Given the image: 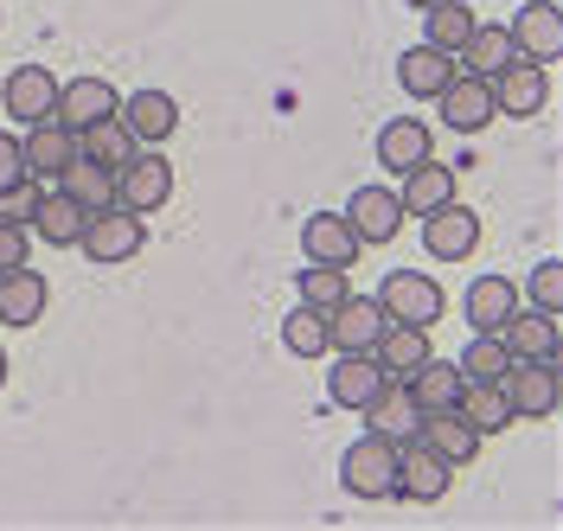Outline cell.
<instances>
[{"label":"cell","mask_w":563,"mask_h":531,"mask_svg":"<svg viewBox=\"0 0 563 531\" xmlns=\"http://www.w3.org/2000/svg\"><path fill=\"white\" fill-rule=\"evenodd\" d=\"M378 161H385V174H417L422 161H435V135H429V122L422 115H397L378 129Z\"/></svg>","instance_id":"2e32d148"},{"label":"cell","mask_w":563,"mask_h":531,"mask_svg":"<svg viewBox=\"0 0 563 531\" xmlns=\"http://www.w3.org/2000/svg\"><path fill=\"white\" fill-rule=\"evenodd\" d=\"M455 365H461V378H467V385H499V372L512 365V353H506V340H499V333H474V340H467V353H461Z\"/></svg>","instance_id":"e575fe53"},{"label":"cell","mask_w":563,"mask_h":531,"mask_svg":"<svg viewBox=\"0 0 563 531\" xmlns=\"http://www.w3.org/2000/svg\"><path fill=\"white\" fill-rule=\"evenodd\" d=\"M410 7H417V13H429V7H442V0H410Z\"/></svg>","instance_id":"b9f144b4"},{"label":"cell","mask_w":563,"mask_h":531,"mask_svg":"<svg viewBox=\"0 0 563 531\" xmlns=\"http://www.w3.org/2000/svg\"><path fill=\"white\" fill-rule=\"evenodd\" d=\"M282 346L295 358H327L333 353V327H327V314L320 308H295V314H282Z\"/></svg>","instance_id":"1f68e13d"},{"label":"cell","mask_w":563,"mask_h":531,"mask_svg":"<svg viewBox=\"0 0 563 531\" xmlns=\"http://www.w3.org/2000/svg\"><path fill=\"white\" fill-rule=\"evenodd\" d=\"M45 308H52V283H45L38 269L0 276V320H7V327H38Z\"/></svg>","instance_id":"603a6c76"},{"label":"cell","mask_w":563,"mask_h":531,"mask_svg":"<svg viewBox=\"0 0 563 531\" xmlns=\"http://www.w3.org/2000/svg\"><path fill=\"white\" fill-rule=\"evenodd\" d=\"M38 199H45V192H38L33 179H20V186H7V192H0V224H20V231H33V218H38Z\"/></svg>","instance_id":"74e56055"},{"label":"cell","mask_w":563,"mask_h":531,"mask_svg":"<svg viewBox=\"0 0 563 531\" xmlns=\"http://www.w3.org/2000/svg\"><path fill=\"white\" fill-rule=\"evenodd\" d=\"M340 487L352 499H390V487H397V442L365 429L346 455H340Z\"/></svg>","instance_id":"7a4b0ae2"},{"label":"cell","mask_w":563,"mask_h":531,"mask_svg":"<svg viewBox=\"0 0 563 531\" xmlns=\"http://www.w3.org/2000/svg\"><path fill=\"white\" fill-rule=\"evenodd\" d=\"M390 320H404V327H435V320L449 314V295L435 276H422V269H390L385 288L372 295Z\"/></svg>","instance_id":"3957f363"},{"label":"cell","mask_w":563,"mask_h":531,"mask_svg":"<svg viewBox=\"0 0 563 531\" xmlns=\"http://www.w3.org/2000/svg\"><path fill=\"white\" fill-rule=\"evenodd\" d=\"M385 385L390 378H385V365H378L372 353H340V365L327 372V397H333L340 410H365Z\"/></svg>","instance_id":"ac0fdd59"},{"label":"cell","mask_w":563,"mask_h":531,"mask_svg":"<svg viewBox=\"0 0 563 531\" xmlns=\"http://www.w3.org/2000/svg\"><path fill=\"white\" fill-rule=\"evenodd\" d=\"M26 263H33L26 231H20V224H0V276H13V269H26Z\"/></svg>","instance_id":"ab89813d"},{"label":"cell","mask_w":563,"mask_h":531,"mask_svg":"<svg viewBox=\"0 0 563 531\" xmlns=\"http://www.w3.org/2000/svg\"><path fill=\"white\" fill-rule=\"evenodd\" d=\"M461 365H442V358H422L417 372L404 378V390H410V403L417 410H455V397H461Z\"/></svg>","instance_id":"4316f807"},{"label":"cell","mask_w":563,"mask_h":531,"mask_svg":"<svg viewBox=\"0 0 563 531\" xmlns=\"http://www.w3.org/2000/svg\"><path fill=\"white\" fill-rule=\"evenodd\" d=\"M404 199L390 192V186H358L346 206V224L358 231V244H390L397 231H404Z\"/></svg>","instance_id":"4fadbf2b"},{"label":"cell","mask_w":563,"mask_h":531,"mask_svg":"<svg viewBox=\"0 0 563 531\" xmlns=\"http://www.w3.org/2000/svg\"><path fill=\"white\" fill-rule=\"evenodd\" d=\"M327 327H333V353H372V346L385 340L390 314L372 301V295H346V301L327 314Z\"/></svg>","instance_id":"7c38bea8"},{"label":"cell","mask_w":563,"mask_h":531,"mask_svg":"<svg viewBox=\"0 0 563 531\" xmlns=\"http://www.w3.org/2000/svg\"><path fill=\"white\" fill-rule=\"evenodd\" d=\"M58 179H65V192L84 206V212H103V206H115V167H103V161H84V154H77Z\"/></svg>","instance_id":"4dcf8cb0"},{"label":"cell","mask_w":563,"mask_h":531,"mask_svg":"<svg viewBox=\"0 0 563 531\" xmlns=\"http://www.w3.org/2000/svg\"><path fill=\"white\" fill-rule=\"evenodd\" d=\"M141 244H147V231H141V212H122V206H103V212H90V218H84V237H77V250H84L90 263H129Z\"/></svg>","instance_id":"5b68a950"},{"label":"cell","mask_w":563,"mask_h":531,"mask_svg":"<svg viewBox=\"0 0 563 531\" xmlns=\"http://www.w3.org/2000/svg\"><path fill=\"white\" fill-rule=\"evenodd\" d=\"M512 58H519V45H512L506 26H474V38L455 52V65H467L474 77H499Z\"/></svg>","instance_id":"f1b7e54d"},{"label":"cell","mask_w":563,"mask_h":531,"mask_svg":"<svg viewBox=\"0 0 563 531\" xmlns=\"http://www.w3.org/2000/svg\"><path fill=\"white\" fill-rule=\"evenodd\" d=\"M84 218H90V212H84V206H77L70 192H45V199H38V218H33V231L45 237V244L70 250L77 237H84Z\"/></svg>","instance_id":"d6a6232c"},{"label":"cell","mask_w":563,"mask_h":531,"mask_svg":"<svg viewBox=\"0 0 563 531\" xmlns=\"http://www.w3.org/2000/svg\"><path fill=\"white\" fill-rule=\"evenodd\" d=\"M0 109L13 115V122H52V109H58V77L45 71V65H20V71L0 77Z\"/></svg>","instance_id":"30bf717a"},{"label":"cell","mask_w":563,"mask_h":531,"mask_svg":"<svg viewBox=\"0 0 563 531\" xmlns=\"http://www.w3.org/2000/svg\"><path fill=\"white\" fill-rule=\"evenodd\" d=\"M422 250H429L435 263H461V256H474V250H481V212L461 206V199H449L442 212L422 218Z\"/></svg>","instance_id":"9c48e42d"},{"label":"cell","mask_w":563,"mask_h":531,"mask_svg":"<svg viewBox=\"0 0 563 531\" xmlns=\"http://www.w3.org/2000/svg\"><path fill=\"white\" fill-rule=\"evenodd\" d=\"M435 109H442V122L455 129V135H481L493 115V77H474V71H455V84L435 97Z\"/></svg>","instance_id":"8fae6325"},{"label":"cell","mask_w":563,"mask_h":531,"mask_svg":"<svg viewBox=\"0 0 563 531\" xmlns=\"http://www.w3.org/2000/svg\"><path fill=\"white\" fill-rule=\"evenodd\" d=\"M449 480H455V467L435 455L429 442H404V449H397V487H390V499L435 506V499L449 494Z\"/></svg>","instance_id":"52a82bcc"},{"label":"cell","mask_w":563,"mask_h":531,"mask_svg":"<svg viewBox=\"0 0 563 531\" xmlns=\"http://www.w3.org/2000/svg\"><path fill=\"white\" fill-rule=\"evenodd\" d=\"M301 250H308V263H327V269H352L358 263V231L346 224V212H314L301 224Z\"/></svg>","instance_id":"9a60e30c"},{"label":"cell","mask_w":563,"mask_h":531,"mask_svg":"<svg viewBox=\"0 0 563 531\" xmlns=\"http://www.w3.org/2000/svg\"><path fill=\"white\" fill-rule=\"evenodd\" d=\"M115 122L135 135V142H147V147H161L167 135L179 129V103L167 97V90H135L129 103L115 109Z\"/></svg>","instance_id":"d6986e66"},{"label":"cell","mask_w":563,"mask_h":531,"mask_svg":"<svg viewBox=\"0 0 563 531\" xmlns=\"http://www.w3.org/2000/svg\"><path fill=\"white\" fill-rule=\"evenodd\" d=\"M77 147H84V161H103V167H122V161H135L141 154V142L122 129V122H97V129H84Z\"/></svg>","instance_id":"d590c367"},{"label":"cell","mask_w":563,"mask_h":531,"mask_svg":"<svg viewBox=\"0 0 563 531\" xmlns=\"http://www.w3.org/2000/svg\"><path fill=\"white\" fill-rule=\"evenodd\" d=\"M531 301H538L544 314H558L563 308V269L558 263H538V269H531Z\"/></svg>","instance_id":"f35d334b"},{"label":"cell","mask_w":563,"mask_h":531,"mask_svg":"<svg viewBox=\"0 0 563 531\" xmlns=\"http://www.w3.org/2000/svg\"><path fill=\"white\" fill-rule=\"evenodd\" d=\"M20 179H33V174H26V154H20V135H7V129H0V192H7V186H20Z\"/></svg>","instance_id":"60d3db41"},{"label":"cell","mask_w":563,"mask_h":531,"mask_svg":"<svg viewBox=\"0 0 563 531\" xmlns=\"http://www.w3.org/2000/svg\"><path fill=\"white\" fill-rule=\"evenodd\" d=\"M499 340H506V353L512 358H558V314H544V308H531V314H506L499 327Z\"/></svg>","instance_id":"d4e9b609"},{"label":"cell","mask_w":563,"mask_h":531,"mask_svg":"<svg viewBox=\"0 0 563 531\" xmlns=\"http://www.w3.org/2000/svg\"><path fill=\"white\" fill-rule=\"evenodd\" d=\"M455 179H461V167H449V161H422L417 174H404V212H417V218H429V212H442L449 199H455Z\"/></svg>","instance_id":"cb8c5ba5"},{"label":"cell","mask_w":563,"mask_h":531,"mask_svg":"<svg viewBox=\"0 0 563 531\" xmlns=\"http://www.w3.org/2000/svg\"><path fill=\"white\" fill-rule=\"evenodd\" d=\"M20 154H26V174L33 179H58L84 147H77V135H70L65 122H33L26 142H20Z\"/></svg>","instance_id":"7402d4cb"},{"label":"cell","mask_w":563,"mask_h":531,"mask_svg":"<svg viewBox=\"0 0 563 531\" xmlns=\"http://www.w3.org/2000/svg\"><path fill=\"white\" fill-rule=\"evenodd\" d=\"M365 429H372V435H385V442H397V449H404V442H417L422 410L410 403V390H404V378H390V385L378 390L372 403H365Z\"/></svg>","instance_id":"ffe728a7"},{"label":"cell","mask_w":563,"mask_h":531,"mask_svg":"<svg viewBox=\"0 0 563 531\" xmlns=\"http://www.w3.org/2000/svg\"><path fill=\"white\" fill-rule=\"evenodd\" d=\"M455 410H461V417H467L474 429H481V435H499V429L519 423V417L506 410V390H499V385H461Z\"/></svg>","instance_id":"836d02e7"},{"label":"cell","mask_w":563,"mask_h":531,"mask_svg":"<svg viewBox=\"0 0 563 531\" xmlns=\"http://www.w3.org/2000/svg\"><path fill=\"white\" fill-rule=\"evenodd\" d=\"M474 7L467 0H442V7H429L422 13V45H435V52H461L467 38H474Z\"/></svg>","instance_id":"f546056e"},{"label":"cell","mask_w":563,"mask_h":531,"mask_svg":"<svg viewBox=\"0 0 563 531\" xmlns=\"http://www.w3.org/2000/svg\"><path fill=\"white\" fill-rule=\"evenodd\" d=\"M467 320H474V333H499L506 327V314L519 308V288L506 283V276H481V283L467 288Z\"/></svg>","instance_id":"83f0119b"},{"label":"cell","mask_w":563,"mask_h":531,"mask_svg":"<svg viewBox=\"0 0 563 531\" xmlns=\"http://www.w3.org/2000/svg\"><path fill=\"white\" fill-rule=\"evenodd\" d=\"M506 33H512V45H519V58H531V65H551V58H563V13L551 7V0H531V7H519V20H512Z\"/></svg>","instance_id":"5bb4252c"},{"label":"cell","mask_w":563,"mask_h":531,"mask_svg":"<svg viewBox=\"0 0 563 531\" xmlns=\"http://www.w3.org/2000/svg\"><path fill=\"white\" fill-rule=\"evenodd\" d=\"M417 442H429V449L449 461V467H467V461L481 455V429L467 423L461 410H422Z\"/></svg>","instance_id":"44dd1931"},{"label":"cell","mask_w":563,"mask_h":531,"mask_svg":"<svg viewBox=\"0 0 563 531\" xmlns=\"http://www.w3.org/2000/svg\"><path fill=\"white\" fill-rule=\"evenodd\" d=\"M372 358L385 365V378H410L422 358H435V353H429V327H404V320H390L385 340L372 346Z\"/></svg>","instance_id":"484cf974"},{"label":"cell","mask_w":563,"mask_h":531,"mask_svg":"<svg viewBox=\"0 0 563 531\" xmlns=\"http://www.w3.org/2000/svg\"><path fill=\"white\" fill-rule=\"evenodd\" d=\"M295 288H301V301H308V308H320V314H333V308L352 295L346 269H327V263H308V269L295 276Z\"/></svg>","instance_id":"8d00e7d4"},{"label":"cell","mask_w":563,"mask_h":531,"mask_svg":"<svg viewBox=\"0 0 563 531\" xmlns=\"http://www.w3.org/2000/svg\"><path fill=\"white\" fill-rule=\"evenodd\" d=\"M0 385H7V353H0Z\"/></svg>","instance_id":"7bdbcfd3"},{"label":"cell","mask_w":563,"mask_h":531,"mask_svg":"<svg viewBox=\"0 0 563 531\" xmlns=\"http://www.w3.org/2000/svg\"><path fill=\"white\" fill-rule=\"evenodd\" d=\"M455 52H435V45H410L404 58H397V84H404V97H417V103H435L449 84H455Z\"/></svg>","instance_id":"e0dca14e"},{"label":"cell","mask_w":563,"mask_h":531,"mask_svg":"<svg viewBox=\"0 0 563 531\" xmlns=\"http://www.w3.org/2000/svg\"><path fill=\"white\" fill-rule=\"evenodd\" d=\"M115 109H122V90H115L109 77H70V84H58L52 122H65L70 135H84V129H97V122H115Z\"/></svg>","instance_id":"8992f818"},{"label":"cell","mask_w":563,"mask_h":531,"mask_svg":"<svg viewBox=\"0 0 563 531\" xmlns=\"http://www.w3.org/2000/svg\"><path fill=\"white\" fill-rule=\"evenodd\" d=\"M493 109H499V115H519V122L544 115V109H551V65L512 58L506 71L493 77Z\"/></svg>","instance_id":"ba28073f"},{"label":"cell","mask_w":563,"mask_h":531,"mask_svg":"<svg viewBox=\"0 0 563 531\" xmlns=\"http://www.w3.org/2000/svg\"><path fill=\"white\" fill-rule=\"evenodd\" d=\"M167 199H174V161L161 147H147V154L115 167V206L122 212H161Z\"/></svg>","instance_id":"277c9868"},{"label":"cell","mask_w":563,"mask_h":531,"mask_svg":"<svg viewBox=\"0 0 563 531\" xmlns=\"http://www.w3.org/2000/svg\"><path fill=\"white\" fill-rule=\"evenodd\" d=\"M499 390H506V410L512 417H558V397H563V378H558V358H512L499 372Z\"/></svg>","instance_id":"6da1fadb"}]
</instances>
